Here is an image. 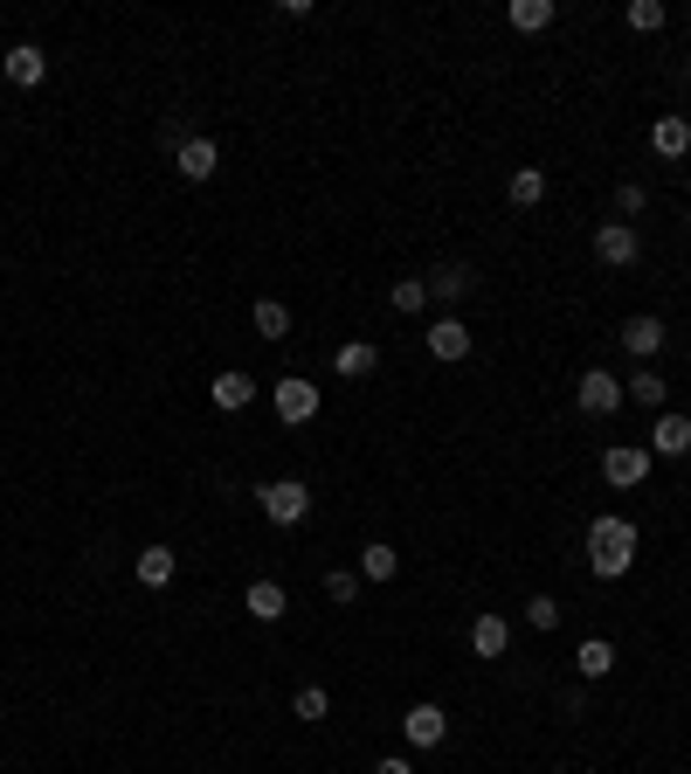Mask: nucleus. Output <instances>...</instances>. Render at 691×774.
Returning a JSON list of instances; mask_svg holds the SVG:
<instances>
[{"label":"nucleus","instance_id":"f257e3e1","mask_svg":"<svg viewBox=\"0 0 691 774\" xmlns=\"http://www.w3.org/2000/svg\"><path fill=\"white\" fill-rule=\"evenodd\" d=\"M588 568L602 581H623L629 568H637V525L629 519H594L588 525Z\"/></svg>","mask_w":691,"mask_h":774},{"label":"nucleus","instance_id":"f03ea898","mask_svg":"<svg viewBox=\"0 0 691 774\" xmlns=\"http://www.w3.org/2000/svg\"><path fill=\"white\" fill-rule=\"evenodd\" d=\"M256 498H264V519H270V525H297V519L311 512V491L297 484V478H270Z\"/></svg>","mask_w":691,"mask_h":774},{"label":"nucleus","instance_id":"7ed1b4c3","mask_svg":"<svg viewBox=\"0 0 691 774\" xmlns=\"http://www.w3.org/2000/svg\"><path fill=\"white\" fill-rule=\"evenodd\" d=\"M270 402H277V422L297 429V422H311V415H319V388L297 381V373H284V381L270 388Z\"/></svg>","mask_w":691,"mask_h":774},{"label":"nucleus","instance_id":"20e7f679","mask_svg":"<svg viewBox=\"0 0 691 774\" xmlns=\"http://www.w3.org/2000/svg\"><path fill=\"white\" fill-rule=\"evenodd\" d=\"M594 256H602L609 270H629V263L643 256V236L629 229V221H602V229H594Z\"/></svg>","mask_w":691,"mask_h":774},{"label":"nucleus","instance_id":"39448f33","mask_svg":"<svg viewBox=\"0 0 691 774\" xmlns=\"http://www.w3.org/2000/svg\"><path fill=\"white\" fill-rule=\"evenodd\" d=\"M602 478H609L615 491L643 484V478H650V449H637V443H615V449H602Z\"/></svg>","mask_w":691,"mask_h":774},{"label":"nucleus","instance_id":"423d86ee","mask_svg":"<svg viewBox=\"0 0 691 774\" xmlns=\"http://www.w3.org/2000/svg\"><path fill=\"white\" fill-rule=\"evenodd\" d=\"M574 394H581V408H588V415H615V408H623V381H615L609 367H588Z\"/></svg>","mask_w":691,"mask_h":774},{"label":"nucleus","instance_id":"0eeeda50","mask_svg":"<svg viewBox=\"0 0 691 774\" xmlns=\"http://www.w3.org/2000/svg\"><path fill=\"white\" fill-rule=\"evenodd\" d=\"M401 733H408V747H443L450 712H443V706H408V712H401Z\"/></svg>","mask_w":691,"mask_h":774},{"label":"nucleus","instance_id":"6e6552de","mask_svg":"<svg viewBox=\"0 0 691 774\" xmlns=\"http://www.w3.org/2000/svg\"><path fill=\"white\" fill-rule=\"evenodd\" d=\"M174 166H180V180H215L221 145H215V139H180V145H174Z\"/></svg>","mask_w":691,"mask_h":774},{"label":"nucleus","instance_id":"1a4fd4ad","mask_svg":"<svg viewBox=\"0 0 691 774\" xmlns=\"http://www.w3.org/2000/svg\"><path fill=\"white\" fill-rule=\"evenodd\" d=\"M0 69H8V84H22V90H35V84L49 77V55L35 49V42H14L8 55H0Z\"/></svg>","mask_w":691,"mask_h":774},{"label":"nucleus","instance_id":"9d476101","mask_svg":"<svg viewBox=\"0 0 691 774\" xmlns=\"http://www.w3.org/2000/svg\"><path fill=\"white\" fill-rule=\"evenodd\" d=\"M428 353H436V360H463V353H471V326H463L457 312L436 318V326H428Z\"/></svg>","mask_w":691,"mask_h":774},{"label":"nucleus","instance_id":"9b49d317","mask_svg":"<svg viewBox=\"0 0 691 774\" xmlns=\"http://www.w3.org/2000/svg\"><path fill=\"white\" fill-rule=\"evenodd\" d=\"M332 367H340V381H367V373L381 367V346H373V339H346V346L332 353Z\"/></svg>","mask_w":691,"mask_h":774},{"label":"nucleus","instance_id":"f8f14e48","mask_svg":"<svg viewBox=\"0 0 691 774\" xmlns=\"http://www.w3.org/2000/svg\"><path fill=\"white\" fill-rule=\"evenodd\" d=\"M623 346L637 353V360H650V353L664 346V318H650V312H637V318H623Z\"/></svg>","mask_w":691,"mask_h":774},{"label":"nucleus","instance_id":"ddd939ff","mask_svg":"<svg viewBox=\"0 0 691 774\" xmlns=\"http://www.w3.org/2000/svg\"><path fill=\"white\" fill-rule=\"evenodd\" d=\"M242 609H249L256 622H284V609H291V595L277 588V581H249V595H242Z\"/></svg>","mask_w":691,"mask_h":774},{"label":"nucleus","instance_id":"4468645a","mask_svg":"<svg viewBox=\"0 0 691 774\" xmlns=\"http://www.w3.org/2000/svg\"><path fill=\"white\" fill-rule=\"evenodd\" d=\"M471 650H477V657H506V650H512V622H506V616H477V622H471Z\"/></svg>","mask_w":691,"mask_h":774},{"label":"nucleus","instance_id":"2eb2a0df","mask_svg":"<svg viewBox=\"0 0 691 774\" xmlns=\"http://www.w3.org/2000/svg\"><path fill=\"white\" fill-rule=\"evenodd\" d=\"M650 449H657V457H691V415H657Z\"/></svg>","mask_w":691,"mask_h":774},{"label":"nucleus","instance_id":"dca6fc26","mask_svg":"<svg viewBox=\"0 0 691 774\" xmlns=\"http://www.w3.org/2000/svg\"><path fill=\"white\" fill-rule=\"evenodd\" d=\"M650 145H657L664 160H684V153H691V125L678 118V111H670V118H657V125H650Z\"/></svg>","mask_w":691,"mask_h":774},{"label":"nucleus","instance_id":"f3484780","mask_svg":"<svg viewBox=\"0 0 691 774\" xmlns=\"http://www.w3.org/2000/svg\"><path fill=\"white\" fill-rule=\"evenodd\" d=\"M208 394H215V408H229V415H235V408H249V402H256V381L235 367V373H215V388H208Z\"/></svg>","mask_w":691,"mask_h":774},{"label":"nucleus","instance_id":"a211bd4d","mask_svg":"<svg viewBox=\"0 0 691 774\" xmlns=\"http://www.w3.org/2000/svg\"><path fill=\"white\" fill-rule=\"evenodd\" d=\"M574 671H581V677H609L615 671V644H609V636H588V644L574 650Z\"/></svg>","mask_w":691,"mask_h":774},{"label":"nucleus","instance_id":"6ab92c4d","mask_svg":"<svg viewBox=\"0 0 691 774\" xmlns=\"http://www.w3.org/2000/svg\"><path fill=\"white\" fill-rule=\"evenodd\" d=\"M360 574H367V581H395V574H401V554H395L387 540H373V546H360Z\"/></svg>","mask_w":691,"mask_h":774},{"label":"nucleus","instance_id":"aec40b11","mask_svg":"<svg viewBox=\"0 0 691 774\" xmlns=\"http://www.w3.org/2000/svg\"><path fill=\"white\" fill-rule=\"evenodd\" d=\"M623 394H629V402H643V408H664V373L657 367H637V373H629V381H623Z\"/></svg>","mask_w":691,"mask_h":774},{"label":"nucleus","instance_id":"412c9836","mask_svg":"<svg viewBox=\"0 0 691 774\" xmlns=\"http://www.w3.org/2000/svg\"><path fill=\"white\" fill-rule=\"evenodd\" d=\"M506 194H512V207H539V201H547V174H539V166H512Z\"/></svg>","mask_w":691,"mask_h":774},{"label":"nucleus","instance_id":"4be33fe9","mask_svg":"<svg viewBox=\"0 0 691 774\" xmlns=\"http://www.w3.org/2000/svg\"><path fill=\"white\" fill-rule=\"evenodd\" d=\"M174 568H180L174 546H145V554H139V581H145V588H166V581H174Z\"/></svg>","mask_w":691,"mask_h":774},{"label":"nucleus","instance_id":"5701e85b","mask_svg":"<svg viewBox=\"0 0 691 774\" xmlns=\"http://www.w3.org/2000/svg\"><path fill=\"white\" fill-rule=\"evenodd\" d=\"M463 291H471V270H463V263H443V270L428 277V297H443V305H457Z\"/></svg>","mask_w":691,"mask_h":774},{"label":"nucleus","instance_id":"b1692460","mask_svg":"<svg viewBox=\"0 0 691 774\" xmlns=\"http://www.w3.org/2000/svg\"><path fill=\"white\" fill-rule=\"evenodd\" d=\"M547 22H553V0H512V28L519 35H539Z\"/></svg>","mask_w":691,"mask_h":774},{"label":"nucleus","instance_id":"393cba45","mask_svg":"<svg viewBox=\"0 0 691 774\" xmlns=\"http://www.w3.org/2000/svg\"><path fill=\"white\" fill-rule=\"evenodd\" d=\"M249 318H256V339H284V332H291V312L277 305V297H264V305H256Z\"/></svg>","mask_w":691,"mask_h":774},{"label":"nucleus","instance_id":"a878e982","mask_svg":"<svg viewBox=\"0 0 691 774\" xmlns=\"http://www.w3.org/2000/svg\"><path fill=\"white\" fill-rule=\"evenodd\" d=\"M387 305H395L401 318H408V312H422V305H428V284H422V277H401V284L387 291Z\"/></svg>","mask_w":691,"mask_h":774},{"label":"nucleus","instance_id":"bb28decb","mask_svg":"<svg viewBox=\"0 0 691 774\" xmlns=\"http://www.w3.org/2000/svg\"><path fill=\"white\" fill-rule=\"evenodd\" d=\"M325 595L340 601V609H353V601H360V574H346V568H332L325 574Z\"/></svg>","mask_w":691,"mask_h":774},{"label":"nucleus","instance_id":"cd10ccee","mask_svg":"<svg viewBox=\"0 0 691 774\" xmlns=\"http://www.w3.org/2000/svg\"><path fill=\"white\" fill-rule=\"evenodd\" d=\"M291 712H297V720H325V712H332V698H325L319 685H305V691L291 698Z\"/></svg>","mask_w":691,"mask_h":774},{"label":"nucleus","instance_id":"c85d7f7f","mask_svg":"<svg viewBox=\"0 0 691 774\" xmlns=\"http://www.w3.org/2000/svg\"><path fill=\"white\" fill-rule=\"evenodd\" d=\"M526 622H533V630H560V601L553 595H533L526 601Z\"/></svg>","mask_w":691,"mask_h":774},{"label":"nucleus","instance_id":"c756f323","mask_svg":"<svg viewBox=\"0 0 691 774\" xmlns=\"http://www.w3.org/2000/svg\"><path fill=\"white\" fill-rule=\"evenodd\" d=\"M615 207H623V215H643V207H650V187H643V180H623V187H615Z\"/></svg>","mask_w":691,"mask_h":774},{"label":"nucleus","instance_id":"7c9ffc66","mask_svg":"<svg viewBox=\"0 0 691 774\" xmlns=\"http://www.w3.org/2000/svg\"><path fill=\"white\" fill-rule=\"evenodd\" d=\"M629 28H664V8H657V0H629Z\"/></svg>","mask_w":691,"mask_h":774},{"label":"nucleus","instance_id":"2f4dec72","mask_svg":"<svg viewBox=\"0 0 691 774\" xmlns=\"http://www.w3.org/2000/svg\"><path fill=\"white\" fill-rule=\"evenodd\" d=\"M373 774H415V767H408L401 753H387V761H373Z\"/></svg>","mask_w":691,"mask_h":774},{"label":"nucleus","instance_id":"473e14b6","mask_svg":"<svg viewBox=\"0 0 691 774\" xmlns=\"http://www.w3.org/2000/svg\"><path fill=\"white\" fill-rule=\"evenodd\" d=\"M684 221H691V215H684Z\"/></svg>","mask_w":691,"mask_h":774}]
</instances>
